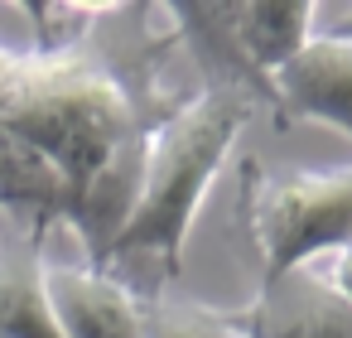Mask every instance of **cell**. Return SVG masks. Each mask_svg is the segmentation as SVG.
<instances>
[{
    "instance_id": "cell-1",
    "label": "cell",
    "mask_w": 352,
    "mask_h": 338,
    "mask_svg": "<svg viewBox=\"0 0 352 338\" xmlns=\"http://www.w3.org/2000/svg\"><path fill=\"white\" fill-rule=\"evenodd\" d=\"M174 102L97 59L78 54H15L0 44V126L54 165L68 189V222L82 237L87 266L107 251L131 218L150 126Z\"/></svg>"
},
{
    "instance_id": "cell-9",
    "label": "cell",
    "mask_w": 352,
    "mask_h": 338,
    "mask_svg": "<svg viewBox=\"0 0 352 338\" xmlns=\"http://www.w3.org/2000/svg\"><path fill=\"white\" fill-rule=\"evenodd\" d=\"M323 280H328V285H333V290H338V295L352 304V242H347V246H338V251L328 256V271H323Z\"/></svg>"
},
{
    "instance_id": "cell-8",
    "label": "cell",
    "mask_w": 352,
    "mask_h": 338,
    "mask_svg": "<svg viewBox=\"0 0 352 338\" xmlns=\"http://www.w3.org/2000/svg\"><path fill=\"white\" fill-rule=\"evenodd\" d=\"M145 304V338H246L236 324V309H212L169 290L140 295Z\"/></svg>"
},
{
    "instance_id": "cell-4",
    "label": "cell",
    "mask_w": 352,
    "mask_h": 338,
    "mask_svg": "<svg viewBox=\"0 0 352 338\" xmlns=\"http://www.w3.org/2000/svg\"><path fill=\"white\" fill-rule=\"evenodd\" d=\"M270 112L280 116V126L318 121L352 140V39L318 30L270 78Z\"/></svg>"
},
{
    "instance_id": "cell-3",
    "label": "cell",
    "mask_w": 352,
    "mask_h": 338,
    "mask_svg": "<svg viewBox=\"0 0 352 338\" xmlns=\"http://www.w3.org/2000/svg\"><path fill=\"white\" fill-rule=\"evenodd\" d=\"M236 184L241 222L261 256V280L309 271L318 256H333L352 242V165L328 174H270L256 155H246Z\"/></svg>"
},
{
    "instance_id": "cell-5",
    "label": "cell",
    "mask_w": 352,
    "mask_h": 338,
    "mask_svg": "<svg viewBox=\"0 0 352 338\" xmlns=\"http://www.w3.org/2000/svg\"><path fill=\"white\" fill-rule=\"evenodd\" d=\"M236 324L246 338H352V304L318 271H289L261 280Z\"/></svg>"
},
{
    "instance_id": "cell-7",
    "label": "cell",
    "mask_w": 352,
    "mask_h": 338,
    "mask_svg": "<svg viewBox=\"0 0 352 338\" xmlns=\"http://www.w3.org/2000/svg\"><path fill=\"white\" fill-rule=\"evenodd\" d=\"M49 232L15 227L0 242V338H68L44 285Z\"/></svg>"
},
{
    "instance_id": "cell-6",
    "label": "cell",
    "mask_w": 352,
    "mask_h": 338,
    "mask_svg": "<svg viewBox=\"0 0 352 338\" xmlns=\"http://www.w3.org/2000/svg\"><path fill=\"white\" fill-rule=\"evenodd\" d=\"M49 304L68 338H145V304L121 275L102 266L49 261L44 266Z\"/></svg>"
},
{
    "instance_id": "cell-2",
    "label": "cell",
    "mask_w": 352,
    "mask_h": 338,
    "mask_svg": "<svg viewBox=\"0 0 352 338\" xmlns=\"http://www.w3.org/2000/svg\"><path fill=\"white\" fill-rule=\"evenodd\" d=\"M251 112H256V97L208 83L203 92L179 97L150 126L135 203H131V218L121 222L102 271H111L116 261H131V256H150L164 280L179 275L193 218H198L208 189L217 184L222 165L232 160Z\"/></svg>"
}]
</instances>
